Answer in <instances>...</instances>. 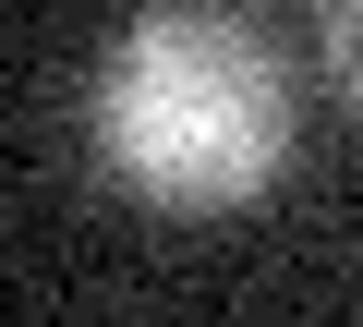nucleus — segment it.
I'll use <instances>...</instances> for the list:
<instances>
[{"label":"nucleus","instance_id":"1","mask_svg":"<svg viewBox=\"0 0 363 327\" xmlns=\"http://www.w3.org/2000/svg\"><path fill=\"white\" fill-rule=\"evenodd\" d=\"M97 157L145 206H255L291 157V73L242 13H145L97 61Z\"/></svg>","mask_w":363,"mask_h":327}]
</instances>
